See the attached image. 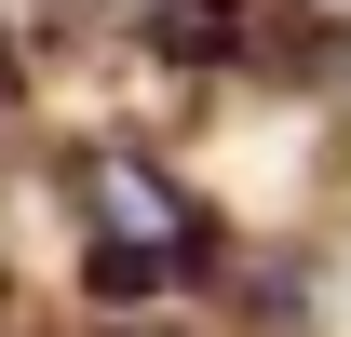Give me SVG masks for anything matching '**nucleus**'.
<instances>
[{"label": "nucleus", "instance_id": "f257e3e1", "mask_svg": "<svg viewBox=\"0 0 351 337\" xmlns=\"http://www.w3.org/2000/svg\"><path fill=\"white\" fill-rule=\"evenodd\" d=\"M68 337H230V324L203 310V297H189V310H82Z\"/></svg>", "mask_w": 351, "mask_h": 337}]
</instances>
